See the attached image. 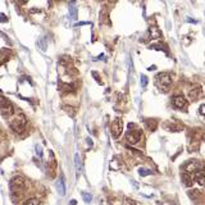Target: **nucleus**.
<instances>
[{"mask_svg":"<svg viewBox=\"0 0 205 205\" xmlns=\"http://www.w3.org/2000/svg\"><path fill=\"white\" fill-rule=\"evenodd\" d=\"M201 170H203V173L205 174V165H204V167H203V168H201Z\"/></svg>","mask_w":205,"mask_h":205,"instance_id":"nucleus-32","label":"nucleus"},{"mask_svg":"<svg viewBox=\"0 0 205 205\" xmlns=\"http://www.w3.org/2000/svg\"><path fill=\"white\" fill-rule=\"evenodd\" d=\"M181 179H182V183L186 186V187H192L194 185V176L191 173H186L183 172L182 176H181Z\"/></svg>","mask_w":205,"mask_h":205,"instance_id":"nucleus-10","label":"nucleus"},{"mask_svg":"<svg viewBox=\"0 0 205 205\" xmlns=\"http://www.w3.org/2000/svg\"><path fill=\"white\" fill-rule=\"evenodd\" d=\"M156 126H158V122L155 121V119H147L146 121V128L150 131H155Z\"/></svg>","mask_w":205,"mask_h":205,"instance_id":"nucleus-17","label":"nucleus"},{"mask_svg":"<svg viewBox=\"0 0 205 205\" xmlns=\"http://www.w3.org/2000/svg\"><path fill=\"white\" fill-rule=\"evenodd\" d=\"M188 196L192 200H196L197 197H201V194H200L199 190H191V191H188Z\"/></svg>","mask_w":205,"mask_h":205,"instance_id":"nucleus-19","label":"nucleus"},{"mask_svg":"<svg viewBox=\"0 0 205 205\" xmlns=\"http://www.w3.org/2000/svg\"><path fill=\"white\" fill-rule=\"evenodd\" d=\"M187 22H192V23H197V21L192 20V18H187Z\"/></svg>","mask_w":205,"mask_h":205,"instance_id":"nucleus-27","label":"nucleus"},{"mask_svg":"<svg viewBox=\"0 0 205 205\" xmlns=\"http://www.w3.org/2000/svg\"><path fill=\"white\" fill-rule=\"evenodd\" d=\"M69 16L72 20H77V8H76L74 3H69Z\"/></svg>","mask_w":205,"mask_h":205,"instance_id":"nucleus-15","label":"nucleus"},{"mask_svg":"<svg viewBox=\"0 0 205 205\" xmlns=\"http://www.w3.org/2000/svg\"><path fill=\"white\" fill-rule=\"evenodd\" d=\"M74 165H76V169H77V173L80 174L81 170H82V163H81L78 152H76V154H74Z\"/></svg>","mask_w":205,"mask_h":205,"instance_id":"nucleus-16","label":"nucleus"},{"mask_svg":"<svg viewBox=\"0 0 205 205\" xmlns=\"http://www.w3.org/2000/svg\"><path fill=\"white\" fill-rule=\"evenodd\" d=\"M126 201H127L128 204H130V205H136V203L133 201V200H131V199H126Z\"/></svg>","mask_w":205,"mask_h":205,"instance_id":"nucleus-26","label":"nucleus"},{"mask_svg":"<svg viewBox=\"0 0 205 205\" xmlns=\"http://www.w3.org/2000/svg\"><path fill=\"white\" fill-rule=\"evenodd\" d=\"M161 2H164V0H161Z\"/></svg>","mask_w":205,"mask_h":205,"instance_id":"nucleus-33","label":"nucleus"},{"mask_svg":"<svg viewBox=\"0 0 205 205\" xmlns=\"http://www.w3.org/2000/svg\"><path fill=\"white\" fill-rule=\"evenodd\" d=\"M160 36H161V33H160V31L158 30V27L152 26V27H150V28H149V37H150L151 40L160 39Z\"/></svg>","mask_w":205,"mask_h":205,"instance_id":"nucleus-12","label":"nucleus"},{"mask_svg":"<svg viewBox=\"0 0 205 205\" xmlns=\"http://www.w3.org/2000/svg\"><path fill=\"white\" fill-rule=\"evenodd\" d=\"M147 69H149V71H154V69H155V67H154V65H152V67H149Z\"/></svg>","mask_w":205,"mask_h":205,"instance_id":"nucleus-30","label":"nucleus"},{"mask_svg":"<svg viewBox=\"0 0 205 205\" xmlns=\"http://www.w3.org/2000/svg\"><path fill=\"white\" fill-rule=\"evenodd\" d=\"M36 151H37V154H39L40 156L42 155V152H41V147H40V145H37V146H36Z\"/></svg>","mask_w":205,"mask_h":205,"instance_id":"nucleus-25","label":"nucleus"},{"mask_svg":"<svg viewBox=\"0 0 205 205\" xmlns=\"http://www.w3.org/2000/svg\"><path fill=\"white\" fill-rule=\"evenodd\" d=\"M140 78H141V86L142 87H146V85H147V77H146L145 74H141Z\"/></svg>","mask_w":205,"mask_h":205,"instance_id":"nucleus-23","label":"nucleus"},{"mask_svg":"<svg viewBox=\"0 0 205 205\" xmlns=\"http://www.w3.org/2000/svg\"><path fill=\"white\" fill-rule=\"evenodd\" d=\"M199 112H200V114H201V116L205 118V104H201V105H200Z\"/></svg>","mask_w":205,"mask_h":205,"instance_id":"nucleus-24","label":"nucleus"},{"mask_svg":"<svg viewBox=\"0 0 205 205\" xmlns=\"http://www.w3.org/2000/svg\"><path fill=\"white\" fill-rule=\"evenodd\" d=\"M87 142H89V145H90V146H92V141L90 140V139H87Z\"/></svg>","mask_w":205,"mask_h":205,"instance_id":"nucleus-29","label":"nucleus"},{"mask_svg":"<svg viewBox=\"0 0 205 205\" xmlns=\"http://www.w3.org/2000/svg\"><path fill=\"white\" fill-rule=\"evenodd\" d=\"M150 173H151L150 169H146V168H144V167H140V168H139V174H140V177H145V176H149Z\"/></svg>","mask_w":205,"mask_h":205,"instance_id":"nucleus-20","label":"nucleus"},{"mask_svg":"<svg viewBox=\"0 0 205 205\" xmlns=\"http://www.w3.org/2000/svg\"><path fill=\"white\" fill-rule=\"evenodd\" d=\"M0 114H3L5 117L14 116V107L11 100H8L5 98L0 99Z\"/></svg>","mask_w":205,"mask_h":205,"instance_id":"nucleus-3","label":"nucleus"},{"mask_svg":"<svg viewBox=\"0 0 205 205\" xmlns=\"http://www.w3.org/2000/svg\"><path fill=\"white\" fill-rule=\"evenodd\" d=\"M150 49H154V50H160V51H164V53H168V49L167 46L163 44H155V45H150L149 46Z\"/></svg>","mask_w":205,"mask_h":205,"instance_id":"nucleus-18","label":"nucleus"},{"mask_svg":"<svg viewBox=\"0 0 205 205\" xmlns=\"http://www.w3.org/2000/svg\"><path fill=\"white\" fill-rule=\"evenodd\" d=\"M126 147H127V149H128V150H131V151H132V152H133V154H135V155H137V156H140V158H142V156H144V154H142V152H141L140 150H136V149H133V147H131L130 145H127Z\"/></svg>","mask_w":205,"mask_h":205,"instance_id":"nucleus-21","label":"nucleus"},{"mask_svg":"<svg viewBox=\"0 0 205 205\" xmlns=\"http://www.w3.org/2000/svg\"><path fill=\"white\" fill-rule=\"evenodd\" d=\"M194 179L196 181V182L200 185V186H204L205 185V174L203 173L201 168L197 169L196 172H195V176H194Z\"/></svg>","mask_w":205,"mask_h":205,"instance_id":"nucleus-11","label":"nucleus"},{"mask_svg":"<svg viewBox=\"0 0 205 205\" xmlns=\"http://www.w3.org/2000/svg\"><path fill=\"white\" fill-rule=\"evenodd\" d=\"M200 168H201V164H200V161L192 159V160L187 161V163L183 165V172H186V173H192V172H196V170L200 169Z\"/></svg>","mask_w":205,"mask_h":205,"instance_id":"nucleus-8","label":"nucleus"},{"mask_svg":"<svg viewBox=\"0 0 205 205\" xmlns=\"http://www.w3.org/2000/svg\"><path fill=\"white\" fill-rule=\"evenodd\" d=\"M69 205H76V200H72V201L69 203Z\"/></svg>","mask_w":205,"mask_h":205,"instance_id":"nucleus-31","label":"nucleus"},{"mask_svg":"<svg viewBox=\"0 0 205 205\" xmlns=\"http://www.w3.org/2000/svg\"><path fill=\"white\" fill-rule=\"evenodd\" d=\"M110 131H112V135H113L114 139H118V137L122 135V132H123V122H122L121 118H116L113 121Z\"/></svg>","mask_w":205,"mask_h":205,"instance_id":"nucleus-5","label":"nucleus"},{"mask_svg":"<svg viewBox=\"0 0 205 205\" xmlns=\"http://www.w3.org/2000/svg\"><path fill=\"white\" fill-rule=\"evenodd\" d=\"M172 103H173V107L176 109H181V110H186L187 108V100L183 95H174L172 98Z\"/></svg>","mask_w":205,"mask_h":205,"instance_id":"nucleus-6","label":"nucleus"},{"mask_svg":"<svg viewBox=\"0 0 205 205\" xmlns=\"http://www.w3.org/2000/svg\"><path fill=\"white\" fill-rule=\"evenodd\" d=\"M141 131L140 130H136V128H133V130H128L127 135H126V140L127 142H130V144H137V142L140 141L141 139Z\"/></svg>","mask_w":205,"mask_h":205,"instance_id":"nucleus-7","label":"nucleus"},{"mask_svg":"<svg viewBox=\"0 0 205 205\" xmlns=\"http://www.w3.org/2000/svg\"><path fill=\"white\" fill-rule=\"evenodd\" d=\"M25 185H26V179H25V177H22V176H16V177L11 181V187L14 194L23 191Z\"/></svg>","mask_w":205,"mask_h":205,"instance_id":"nucleus-4","label":"nucleus"},{"mask_svg":"<svg viewBox=\"0 0 205 205\" xmlns=\"http://www.w3.org/2000/svg\"><path fill=\"white\" fill-rule=\"evenodd\" d=\"M201 92H203L201 87H200L199 85H195V86L190 89V91H188V98H190V100H191V101L197 100L200 96H201Z\"/></svg>","mask_w":205,"mask_h":205,"instance_id":"nucleus-9","label":"nucleus"},{"mask_svg":"<svg viewBox=\"0 0 205 205\" xmlns=\"http://www.w3.org/2000/svg\"><path fill=\"white\" fill-rule=\"evenodd\" d=\"M164 128H165V130L172 131V132H178V131L182 130L183 127H182V125H174V123L165 122V123H164Z\"/></svg>","mask_w":205,"mask_h":205,"instance_id":"nucleus-14","label":"nucleus"},{"mask_svg":"<svg viewBox=\"0 0 205 205\" xmlns=\"http://www.w3.org/2000/svg\"><path fill=\"white\" fill-rule=\"evenodd\" d=\"M11 128L17 132V133H22L25 131L26 128V117L23 116V114H17V116H14L13 119L11 121Z\"/></svg>","mask_w":205,"mask_h":205,"instance_id":"nucleus-2","label":"nucleus"},{"mask_svg":"<svg viewBox=\"0 0 205 205\" xmlns=\"http://www.w3.org/2000/svg\"><path fill=\"white\" fill-rule=\"evenodd\" d=\"M82 197H83L85 203H91V200H92L91 194H89V192H82Z\"/></svg>","mask_w":205,"mask_h":205,"instance_id":"nucleus-22","label":"nucleus"},{"mask_svg":"<svg viewBox=\"0 0 205 205\" xmlns=\"http://www.w3.org/2000/svg\"><path fill=\"white\" fill-rule=\"evenodd\" d=\"M27 0H20V4H26Z\"/></svg>","mask_w":205,"mask_h":205,"instance_id":"nucleus-28","label":"nucleus"},{"mask_svg":"<svg viewBox=\"0 0 205 205\" xmlns=\"http://www.w3.org/2000/svg\"><path fill=\"white\" fill-rule=\"evenodd\" d=\"M56 191L60 196H64L65 195V182H64V178H59V181L56 182Z\"/></svg>","mask_w":205,"mask_h":205,"instance_id":"nucleus-13","label":"nucleus"},{"mask_svg":"<svg viewBox=\"0 0 205 205\" xmlns=\"http://www.w3.org/2000/svg\"><path fill=\"white\" fill-rule=\"evenodd\" d=\"M155 81H156V86H158V89L161 92H168L170 86H172V77H170L169 73L156 74Z\"/></svg>","mask_w":205,"mask_h":205,"instance_id":"nucleus-1","label":"nucleus"}]
</instances>
